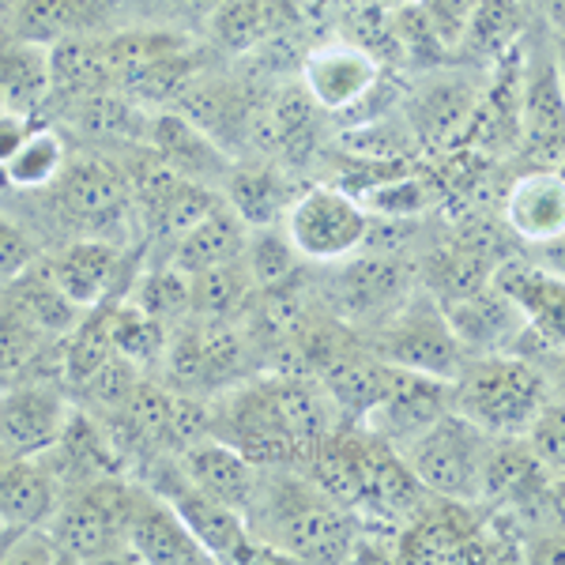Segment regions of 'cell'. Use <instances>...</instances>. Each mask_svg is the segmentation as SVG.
Segmentation results:
<instances>
[{"label": "cell", "mask_w": 565, "mask_h": 565, "mask_svg": "<svg viewBox=\"0 0 565 565\" xmlns=\"http://www.w3.org/2000/svg\"><path fill=\"white\" fill-rule=\"evenodd\" d=\"M245 521L290 562H348L359 546V516L302 468H260Z\"/></svg>", "instance_id": "cell-1"}, {"label": "cell", "mask_w": 565, "mask_h": 565, "mask_svg": "<svg viewBox=\"0 0 565 565\" xmlns=\"http://www.w3.org/2000/svg\"><path fill=\"white\" fill-rule=\"evenodd\" d=\"M551 377L535 359L513 351L471 354L452 381V412L490 437H524L540 407L551 399Z\"/></svg>", "instance_id": "cell-2"}, {"label": "cell", "mask_w": 565, "mask_h": 565, "mask_svg": "<svg viewBox=\"0 0 565 565\" xmlns=\"http://www.w3.org/2000/svg\"><path fill=\"white\" fill-rule=\"evenodd\" d=\"M140 482L103 476L61 494L53 521L45 524L65 562H114L129 558V521Z\"/></svg>", "instance_id": "cell-3"}, {"label": "cell", "mask_w": 565, "mask_h": 565, "mask_svg": "<svg viewBox=\"0 0 565 565\" xmlns=\"http://www.w3.org/2000/svg\"><path fill=\"white\" fill-rule=\"evenodd\" d=\"M45 193L53 200V215L61 218L72 238H106L125 245L121 234L140 215L125 170L109 159H95V154L68 159L65 174Z\"/></svg>", "instance_id": "cell-4"}, {"label": "cell", "mask_w": 565, "mask_h": 565, "mask_svg": "<svg viewBox=\"0 0 565 565\" xmlns=\"http://www.w3.org/2000/svg\"><path fill=\"white\" fill-rule=\"evenodd\" d=\"M370 351L396 370L430 373V377L441 381H457L471 359V351L452 332L441 302L415 295L392 309L385 321H377V335H373Z\"/></svg>", "instance_id": "cell-5"}, {"label": "cell", "mask_w": 565, "mask_h": 565, "mask_svg": "<svg viewBox=\"0 0 565 565\" xmlns=\"http://www.w3.org/2000/svg\"><path fill=\"white\" fill-rule=\"evenodd\" d=\"M490 434L468 423L460 412H445L437 423L399 445V457L415 471V479L445 501H479V476Z\"/></svg>", "instance_id": "cell-6"}, {"label": "cell", "mask_w": 565, "mask_h": 565, "mask_svg": "<svg viewBox=\"0 0 565 565\" xmlns=\"http://www.w3.org/2000/svg\"><path fill=\"white\" fill-rule=\"evenodd\" d=\"M370 226L373 215L343 185L302 189L282 215V234L298 249V257L313 264H340L366 249Z\"/></svg>", "instance_id": "cell-7"}, {"label": "cell", "mask_w": 565, "mask_h": 565, "mask_svg": "<svg viewBox=\"0 0 565 565\" xmlns=\"http://www.w3.org/2000/svg\"><path fill=\"white\" fill-rule=\"evenodd\" d=\"M482 87L476 76L460 68H430L404 98V125L412 132L418 154L449 159L468 148L471 125H476Z\"/></svg>", "instance_id": "cell-8"}, {"label": "cell", "mask_w": 565, "mask_h": 565, "mask_svg": "<svg viewBox=\"0 0 565 565\" xmlns=\"http://www.w3.org/2000/svg\"><path fill=\"white\" fill-rule=\"evenodd\" d=\"M170 385L193 396H223L245 381V340L234 321H212L196 317L170 332L167 359Z\"/></svg>", "instance_id": "cell-9"}, {"label": "cell", "mask_w": 565, "mask_h": 565, "mask_svg": "<svg viewBox=\"0 0 565 565\" xmlns=\"http://www.w3.org/2000/svg\"><path fill=\"white\" fill-rule=\"evenodd\" d=\"M527 170H558L565 162V87L554 65V42L543 50L527 45L521 148Z\"/></svg>", "instance_id": "cell-10"}, {"label": "cell", "mask_w": 565, "mask_h": 565, "mask_svg": "<svg viewBox=\"0 0 565 565\" xmlns=\"http://www.w3.org/2000/svg\"><path fill=\"white\" fill-rule=\"evenodd\" d=\"M76 404L57 381H15L0 388V452L8 457H42L65 434Z\"/></svg>", "instance_id": "cell-11"}, {"label": "cell", "mask_w": 565, "mask_h": 565, "mask_svg": "<svg viewBox=\"0 0 565 565\" xmlns=\"http://www.w3.org/2000/svg\"><path fill=\"white\" fill-rule=\"evenodd\" d=\"M298 76H302L298 84L306 87L317 109L343 117L377 90V84L385 79V65L362 45L348 39H328L302 53Z\"/></svg>", "instance_id": "cell-12"}, {"label": "cell", "mask_w": 565, "mask_h": 565, "mask_svg": "<svg viewBox=\"0 0 565 565\" xmlns=\"http://www.w3.org/2000/svg\"><path fill=\"white\" fill-rule=\"evenodd\" d=\"M554 476L524 437H490L479 476V505L501 516L551 513Z\"/></svg>", "instance_id": "cell-13"}, {"label": "cell", "mask_w": 565, "mask_h": 565, "mask_svg": "<svg viewBox=\"0 0 565 565\" xmlns=\"http://www.w3.org/2000/svg\"><path fill=\"white\" fill-rule=\"evenodd\" d=\"M412 298V264L396 253H366L340 260V271L332 279V302L340 321L348 324H377Z\"/></svg>", "instance_id": "cell-14"}, {"label": "cell", "mask_w": 565, "mask_h": 565, "mask_svg": "<svg viewBox=\"0 0 565 565\" xmlns=\"http://www.w3.org/2000/svg\"><path fill=\"white\" fill-rule=\"evenodd\" d=\"M445 412H452V381L392 366L385 396L377 399V407L359 426L385 437L388 445L399 449V445L412 441L415 434H423L430 423H437Z\"/></svg>", "instance_id": "cell-15"}, {"label": "cell", "mask_w": 565, "mask_h": 565, "mask_svg": "<svg viewBox=\"0 0 565 565\" xmlns=\"http://www.w3.org/2000/svg\"><path fill=\"white\" fill-rule=\"evenodd\" d=\"M50 279L76 309H98L114 302L125 282V245L106 238H68L42 260Z\"/></svg>", "instance_id": "cell-16"}, {"label": "cell", "mask_w": 565, "mask_h": 565, "mask_svg": "<svg viewBox=\"0 0 565 565\" xmlns=\"http://www.w3.org/2000/svg\"><path fill=\"white\" fill-rule=\"evenodd\" d=\"M498 290L516 306L532 340H540L551 354L565 351V276L540 268V264L505 260L494 268Z\"/></svg>", "instance_id": "cell-17"}, {"label": "cell", "mask_w": 565, "mask_h": 565, "mask_svg": "<svg viewBox=\"0 0 565 565\" xmlns=\"http://www.w3.org/2000/svg\"><path fill=\"white\" fill-rule=\"evenodd\" d=\"M121 0H15L4 31L23 42L61 45L68 39H98L114 31Z\"/></svg>", "instance_id": "cell-18"}, {"label": "cell", "mask_w": 565, "mask_h": 565, "mask_svg": "<svg viewBox=\"0 0 565 565\" xmlns=\"http://www.w3.org/2000/svg\"><path fill=\"white\" fill-rule=\"evenodd\" d=\"M302 26V4L298 0H218L207 15L204 31L218 53L245 57L276 39H287Z\"/></svg>", "instance_id": "cell-19"}, {"label": "cell", "mask_w": 565, "mask_h": 565, "mask_svg": "<svg viewBox=\"0 0 565 565\" xmlns=\"http://www.w3.org/2000/svg\"><path fill=\"white\" fill-rule=\"evenodd\" d=\"M148 148L162 162L178 170L181 178L196 181V185H212L223 193L226 178H231V154H226L204 129H196L189 117L178 109H154L148 117Z\"/></svg>", "instance_id": "cell-20"}, {"label": "cell", "mask_w": 565, "mask_h": 565, "mask_svg": "<svg viewBox=\"0 0 565 565\" xmlns=\"http://www.w3.org/2000/svg\"><path fill=\"white\" fill-rule=\"evenodd\" d=\"M129 562H148V565L207 562V554L200 551V543L193 540L185 521L174 513V505L143 487V482L129 521Z\"/></svg>", "instance_id": "cell-21"}, {"label": "cell", "mask_w": 565, "mask_h": 565, "mask_svg": "<svg viewBox=\"0 0 565 565\" xmlns=\"http://www.w3.org/2000/svg\"><path fill=\"white\" fill-rule=\"evenodd\" d=\"M505 226L524 245H551L565 234V174L524 170L505 193Z\"/></svg>", "instance_id": "cell-22"}, {"label": "cell", "mask_w": 565, "mask_h": 565, "mask_svg": "<svg viewBox=\"0 0 565 565\" xmlns=\"http://www.w3.org/2000/svg\"><path fill=\"white\" fill-rule=\"evenodd\" d=\"M441 309L449 317L452 332L460 335V343L471 354L509 351L524 335V317L501 295L494 279L487 287L471 290V295L449 298V302H441Z\"/></svg>", "instance_id": "cell-23"}, {"label": "cell", "mask_w": 565, "mask_h": 565, "mask_svg": "<svg viewBox=\"0 0 565 565\" xmlns=\"http://www.w3.org/2000/svg\"><path fill=\"white\" fill-rule=\"evenodd\" d=\"M61 505V482L42 457L0 452V521L12 532L45 527Z\"/></svg>", "instance_id": "cell-24"}, {"label": "cell", "mask_w": 565, "mask_h": 565, "mask_svg": "<svg viewBox=\"0 0 565 565\" xmlns=\"http://www.w3.org/2000/svg\"><path fill=\"white\" fill-rule=\"evenodd\" d=\"M178 460L200 490H207L218 501L234 505L238 513H249L253 494H257V482H260V468L253 460H245L234 445H226L223 437L212 434L204 441L181 449Z\"/></svg>", "instance_id": "cell-25"}, {"label": "cell", "mask_w": 565, "mask_h": 565, "mask_svg": "<svg viewBox=\"0 0 565 565\" xmlns=\"http://www.w3.org/2000/svg\"><path fill=\"white\" fill-rule=\"evenodd\" d=\"M245 245H249V226H245V218L223 200L215 212H207L193 231L170 249L167 260L178 264L185 276H196V271L218 268V264L242 260Z\"/></svg>", "instance_id": "cell-26"}, {"label": "cell", "mask_w": 565, "mask_h": 565, "mask_svg": "<svg viewBox=\"0 0 565 565\" xmlns=\"http://www.w3.org/2000/svg\"><path fill=\"white\" fill-rule=\"evenodd\" d=\"M0 309H8L12 317H20L23 324H31L39 335H68L79 324L84 309H76L61 295V287L50 279L45 264H34L31 271H23L12 287L0 290Z\"/></svg>", "instance_id": "cell-27"}, {"label": "cell", "mask_w": 565, "mask_h": 565, "mask_svg": "<svg viewBox=\"0 0 565 565\" xmlns=\"http://www.w3.org/2000/svg\"><path fill=\"white\" fill-rule=\"evenodd\" d=\"M223 196L245 218V226L257 231V226L282 223L290 200L298 193H290L287 174L279 167H268V162H238V167H231Z\"/></svg>", "instance_id": "cell-28"}, {"label": "cell", "mask_w": 565, "mask_h": 565, "mask_svg": "<svg viewBox=\"0 0 565 565\" xmlns=\"http://www.w3.org/2000/svg\"><path fill=\"white\" fill-rule=\"evenodd\" d=\"M0 90L15 114L34 117V109H42L45 98L53 95L50 45L23 42L0 31Z\"/></svg>", "instance_id": "cell-29"}, {"label": "cell", "mask_w": 565, "mask_h": 565, "mask_svg": "<svg viewBox=\"0 0 565 565\" xmlns=\"http://www.w3.org/2000/svg\"><path fill=\"white\" fill-rule=\"evenodd\" d=\"M103 321L109 332V343L121 359H129L136 370L143 366H162L170 343V324L151 317L148 309H140L132 298H114L103 302Z\"/></svg>", "instance_id": "cell-30"}, {"label": "cell", "mask_w": 565, "mask_h": 565, "mask_svg": "<svg viewBox=\"0 0 565 565\" xmlns=\"http://www.w3.org/2000/svg\"><path fill=\"white\" fill-rule=\"evenodd\" d=\"M524 31H527L524 0H479L468 26V39L460 45V57H468L471 65H494L513 45L524 42Z\"/></svg>", "instance_id": "cell-31"}, {"label": "cell", "mask_w": 565, "mask_h": 565, "mask_svg": "<svg viewBox=\"0 0 565 565\" xmlns=\"http://www.w3.org/2000/svg\"><path fill=\"white\" fill-rule=\"evenodd\" d=\"M68 167V148L57 129H39L34 125L31 136L20 143V151L0 167V181L12 193H45Z\"/></svg>", "instance_id": "cell-32"}, {"label": "cell", "mask_w": 565, "mask_h": 565, "mask_svg": "<svg viewBox=\"0 0 565 565\" xmlns=\"http://www.w3.org/2000/svg\"><path fill=\"white\" fill-rule=\"evenodd\" d=\"M253 298H257V282L242 260L218 264V268L196 271L193 276V313L212 317V321H234V317L249 313Z\"/></svg>", "instance_id": "cell-33"}, {"label": "cell", "mask_w": 565, "mask_h": 565, "mask_svg": "<svg viewBox=\"0 0 565 565\" xmlns=\"http://www.w3.org/2000/svg\"><path fill=\"white\" fill-rule=\"evenodd\" d=\"M129 298L140 309H148L151 317L167 321V324L170 321H185V317L193 313V276H185L178 264L162 260V264H154V268H148L140 279H136Z\"/></svg>", "instance_id": "cell-34"}, {"label": "cell", "mask_w": 565, "mask_h": 565, "mask_svg": "<svg viewBox=\"0 0 565 565\" xmlns=\"http://www.w3.org/2000/svg\"><path fill=\"white\" fill-rule=\"evenodd\" d=\"M298 249L282 234V223L276 226H257L249 231V245H245V268H249L257 290L282 287V282H295L298 271Z\"/></svg>", "instance_id": "cell-35"}, {"label": "cell", "mask_w": 565, "mask_h": 565, "mask_svg": "<svg viewBox=\"0 0 565 565\" xmlns=\"http://www.w3.org/2000/svg\"><path fill=\"white\" fill-rule=\"evenodd\" d=\"M524 441L532 445V452L543 460V468L551 476L565 471V399H546L540 415L532 418V426L524 430Z\"/></svg>", "instance_id": "cell-36"}, {"label": "cell", "mask_w": 565, "mask_h": 565, "mask_svg": "<svg viewBox=\"0 0 565 565\" xmlns=\"http://www.w3.org/2000/svg\"><path fill=\"white\" fill-rule=\"evenodd\" d=\"M34 264H39V245H34L20 218H12L0 207V290L12 287Z\"/></svg>", "instance_id": "cell-37"}, {"label": "cell", "mask_w": 565, "mask_h": 565, "mask_svg": "<svg viewBox=\"0 0 565 565\" xmlns=\"http://www.w3.org/2000/svg\"><path fill=\"white\" fill-rule=\"evenodd\" d=\"M423 15L430 20L437 42L449 50V57H460V45L468 39L471 15H476L479 0H418Z\"/></svg>", "instance_id": "cell-38"}, {"label": "cell", "mask_w": 565, "mask_h": 565, "mask_svg": "<svg viewBox=\"0 0 565 565\" xmlns=\"http://www.w3.org/2000/svg\"><path fill=\"white\" fill-rule=\"evenodd\" d=\"M218 0H148V20L151 26H170V31L185 34L189 23H207Z\"/></svg>", "instance_id": "cell-39"}, {"label": "cell", "mask_w": 565, "mask_h": 565, "mask_svg": "<svg viewBox=\"0 0 565 565\" xmlns=\"http://www.w3.org/2000/svg\"><path fill=\"white\" fill-rule=\"evenodd\" d=\"M31 129H34L31 117L15 114V109L0 117V167H4V162L12 159L15 151H20V143L26 140V136H31Z\"/></svg>", "instance_id": "cell-40"}, {"label": "cell", "mask_w": 565, "mask_h": 565, "mask_svg": "<svg viewBox=\"0 0 565 565\" xmlns=\"http://www.w3.org/2000/svg\"><path fill=\"white\" fill-rule=\"evenodd\" d=\"M524 558L527 562H565V524L562 532H546V535H535V540H524Z\"/></svg>", "instance_id": "cell-41"}, {"label": "cell", "mask_w": 565, "mask_h": 565, "mask_svg": "<svg viewBox=\"0 0 565 565\" xmlns=\"http://www.w3.org/2000/svg\"><path fill=\"white\" fill-rule=\"evenodd\" d=\"M551 513L558 516V524H565V471L551 482Z\"/></svg>", "instance_id": "cell-42"}, {"label": "cell", "mask_w": 565, "mask_h": 565, "mask_svg": "<svg viewBox=\"0 0 565 565\" xmlns=\"http://www.w3.org/2000/svg\"><path fill=\"white\" fill-rule=\"evenodd\" d=\"M551 23H558V31H565V0H543Z\"/></svg>", "instance_id": "cell-43"}, {"label": "cell", "mask_w": 565, "mask_h": 565, "mask_svg": "<svg viewBox=\"0 0 565 565\" xmlns=\"http://www.w3.org/2000/svg\"><path fill=\"white\" fill-rule=\"evenodd\" d=\"M554 65H558V76L565 87V31H558V39H554Z\"/></svg>", "instance_id": "cell-44"}, {"label": "cell", "mask_w": 565, "mask_h": 565, "mask_svg": "<svg viewBox=\"0 0 565 565\" xmlns=\"http://www.w3.org/2000/svg\"><path fill=\"white\" fill-rule=\"evenodd\" d=\"M551 260H554V271H562L565 276V234L558 242H551Z\"/></svg>", "instance_id": "cell-45"}, {"label": "cell", "mask_w": 565, "mask_h": 565, "mask_svg": "<svg viewBox=\"0 0 565 565\" xmlns=\"http://www.w3.org/2000/svg\"><path fill=\"white\" fill-rule=\"evenodd\" d=\"M377 4H385V8H404V4H418V0H377Z\"/></svg>", "instance_id": "cell-46"}, {"label": "cell", "mask_w": 565, "mask_h": 565, "mask_svg": "<svg viewBox=\"0 0 565 565\" xmlns=\"http://www.w3.org/2000/svg\"><path fill=\"white\" fill-rule=\"evenodd\" d=\"M15 8V0H0V20H8V12Z\"/></svg>", "instance_id": "cell-47"}, {"label": "cell", "mask_w": 565, "mask_h": 565, "mask_svg": "<svg viewBox=\"0 0 565 565\" xmlns=\"http://www.w3.org/2000/svg\"><path fill=\"white\" fill-rule=\"evenodd\" d=\"M4 114H12V106H8V98H4V90H0V117Z\"/></svg>", "instance_id": "cell-48"}, {"label": "cell", "mask_w": 565, "mask_h": 565, "mask_svg": "<svg viewBox=\"0 0 565 565\" xmlns=\"http://www.w3.org/2000/svg\"><path fill=\"white\" fill-rule=\"evenodd\" d=\"M558 385H562V392H565V351H562V366H558Z\"/></svg>", "instance_id": "cell-49"}, {"label": "cell", "mask_w": 565, "mask_h": 565, "mask_svg": "<svg viewBox=\"0 0 565 565\" xmlns=\"http://www.w3.org/2000/svg\"><path fill=\"white\" fill-rule=\"evenodd\" d=\"M8 535H12V527H8L4 521H0V546H4V540H8Z\"/></svg>", "instance_id": "cell-50"}]
</instances>
